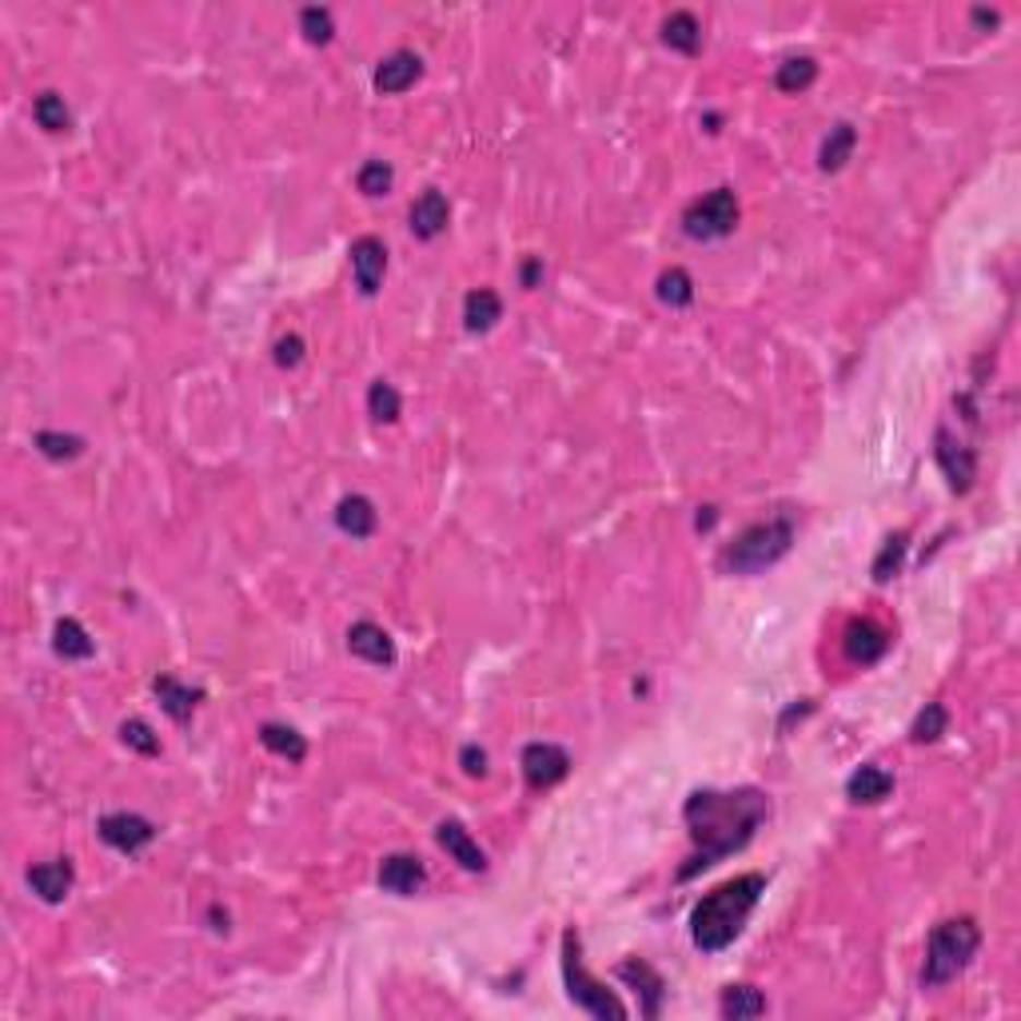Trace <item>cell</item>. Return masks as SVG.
<instances>
[{"label":"cell","instance_id":"cell-1","mask_svg":"<svg viewBox=\"0 0 1021 1021\" xmlns=\"http://www.w3.org/2000/svg\"><path fill=\"white\" fill-rule=\"evenodd\" d=\"M770 814V802L758 794V790H731V794H719V790H695L686 798V830L695 838L698 854L678 870V882L695 878L698 870H707L714 862H722L726 854L743 850L755 830L766 822Z\"/></svg>","mask_w":1021,"mask_h":1021},{"label":"cell","instance_id":"cell-2","mask_svg":"<svg viewBox=\"0 0 1021 1021\" xmlns=\"http://www.w3.org/2000/svg\"><path fill=\"white\" fill-rule=\"evenodd\" d=\"M762 893H766L762 874H738L731 882H722L719 890H710L695 905V914H690V941L702 953H722L743 934L746 917L755 914Z\"/></svg>","mask_w":1021,"mask_h":1021},{"label":"cell","instance_id":"cell-3","mask_svg":"<svg viewBox=\"0 0 1021 1021\" xmlns=\"http://www.w3.org/2000/svg\"><path fill=\"white\" fill-rule=\"evenodd\" d=\"M790 546H794V519L778 515V519L746 527L734 543H726V551L719 555V567L726 575H762L766 567H774L778 558L786 555Z\"/></svg>","mask_w":1021,"mask_h":1021},{"label":"cell","instance_id":"cell-4","mask_svg":"<svg viewBox=\"0 0 1021 1021\" xmlns=\"http://www.w3.org/2000/svg\"><path fill=\"white\" fill-rule=\"evenodd\" d=\"M977 946H982V929L974 917H950L938 922L926 941V965H922V986H946L974 962Z\"/></svg>","mask_w":1021,"mask_h":1021},{"label":"cell","instance_id":"cell-5","mask_svg":"<svg viewBox=\"0 0 1021 1021\" xmlns=\"http://www.w3.org/2000/svg\"><path fill=\"white\" fill-rule=\"evenodd\" d=\"M563 982H567V998L579 1006V1010H587L591 1018L599 1021H623L627 1018V1006L611 994V989L599 982V977L587 974V965H582V941H579V929H563Z\"/></svg>","mask_w":1021,"mask_h":1021},{"label":"cell","instance_id":"cell-6","mask_svg":"<svg viewBox=\"0 0 1021 1021\" xmlns=\"http://www.w3.org/2000/svg\"><path fill=\"white\" fill-rule=\"evenodd\" d=\"M738 228V196L731 188H714L707 196H698L690 208L683 212V232L698 244L707 240H722Z\"/></svg>","mask_w":1021,"mask_h":1021},{"label":"cell","instance_id":"cell-7","mask_svg":"<svg viewBox=\"0 0 1021 1021\" xmlns=\"http://www.w3.org/2000/svg\"><path fill=\"white\" fill-rule=\"evenodd\" d=\"M934 459H938L941 476L950 479V491L965 495V491L974 488L977 455H974V447H965L962 440H953L950 428H938V435H934Z\"/></svg>","mask_w":1021,"mask_h":1021},{"label":"cell","instance_id":"cell-8","mask_svg":"<svg viewBox=\"0 0 1021 1021\" xmlns=\"http://www.w3.org/2000/svg\"><path fill=\"white\" fill-rule=\"evenodd\" d=\"M570 774V755L555 743H531L522 750V778L531 790H551Z\"/></svg>","mask_w":1021,"mask_h":1021},{"label":"cell","instance_id":"cell-9","mask_svg":"<svg viewBox=\"0 0 1021 1021\" xmlns=\"http://www.w3.org/2000/svg\"><path fill=\"white\" fill-rule=\"evenodd\" d=\"M96 834H100L105 846L120 850V854H140V850L156 838V826H152L148 818H140V814L120 810V814H105V818L96 822Z\"/></svg>","mask_w":1021,"mask_h":1021},{"label":"cell","instance_id":"cell-10","mask_svg":"<svg viewBox=\"0 0 1021 1021\" xmlns=\"http://www.w3.org/2000/svg\"><path fill=\"white\" fill-rule=\"evenodd\" d=\"M618 982H627L630 989L638 994V1010H642V1018H659L662 1013V1001H666V982H662V974L654 970L650 962H642V958H627V962L615 965Z\"/></svg>","mask_w":1021,"mask_h":1021},{"label":"cell","instance_id":"cell-11","mask_svg":"<svg viewBox=\"0 0 1021 1021\" xmlns=\"http://www.w3.org/2000/svg\"><path fill=\"white\" fill-rule=\"evenodd\" d=\"M351 276H356V288L363 291V296H375L383 284V272H387V248H383V240H375V236H360L356 244H351Z\"/></svg>","mask_w":1021,"mask_h":1021},{"label":"cell","instance_id":"cell-12","mask_svg":"<svg viewBox=\"0 0 1021 1021\" xmlns=\"http://www.w3.org/2000/svg\"><path fill=\"white\" fill-rule=\"evenodd\" d=\"M842 647H846V659L850 662H858V666H874V662H878L886 650H890V635H886V627H878L874 618H854V623L846 627Z\"/></svg>","mask_w":1021,"mask_h":1021},{"label":"cell","instance_id":"cell-13","mask_svg":"<svg viewBox=\"0 0 1021 1021\" xmlns=\"http://www.w3.org/2000/svg\"><path fill=\"white\" fill-rule=\"evenodd\" d=\"M380 886L387 893H399V898H411V893L423 890V882H428V870H423V862L416 858V854H387V858L380 862Z\"/></svg>","mask_w":1021,"mask_h":1021},{"label":"cell","instance_id":"cell-14","mask_svg":"<svg viewBox=\"0 0 1021 1021\" xmlns=\"http://www.w3.org/2000/svg\"><path fill=\"white\" fill-rule=\"evenodd\" d=\"M435 842H440V846L447 850V858L459 862L464 870H471V874L488 870V854L479 850V842L471 838V830H467L464 822H455V818L440 822V830H435Z\"/></svg>","mask_w":1021,"mask_h":1021},{"label":"cell","instance_id":"cell-15","mask_svg":"<svg viewBox=\"0 0 1021 1021\" xmlns=\"http://www.w3.org/2000/svg\"><path fill=\"white\" fill-rule=\"evenodd\" d=\"M419 76H423V60H419L416 52L399 48V52H392V57L380 60L372 84H375V93L380 96H395V93H407Z\"/></svg>","mask_w":1021,"mask_h":1021},{"label":"cell","instance_id":"cell-16","mask_svg":"<svg viewBox=\"0 0 1021 1021\" xmlns=\"http://www.w3.org/2000/svg\"><path fill=\"white\" fill-rule=\"evenodd\" d=\"M348 650L356 654V659L372 662V666H395V642L392 635L383 627H375V623H351L348 630Z\"/></svg>","mask_w":1021,"mask_h":1021},{"label":"cell","instance_id":"cell-17","mask_svg":"<svg viewBox=\"0 0 1021 1021\" xmlns=\"http://www.w3.org/2000/svg\"><path fill=\"white\" fill-rule=\"evenodd\" d=\"M72 882H76V870H72L69 858H57V862H40V866H33L28 870V886H33V893L40 898V902L57 905L69 898Z\"/></svg>","mask_w":1021,"mask_h":1021},{"label":"cell","instance_id":"cell-18","mask_svg":"<svg viewBox=\"0 0 1021 1021\" xmlns=\"http://www.w3.org/2000/svg\"><path fill=\"white\" fill-rule=\"evenodd\" d=\"M447 220H452V204L443 196L440 188H428L423 196L411 204V232L419 240H435V236L447 232Z\"/></svg>","mask_w":1021,"mask_h":1021},{"label":"cell","instance_id":"cell-19","mask_svg":"<svg viewBox=\"0 0 1021 1021\" xmlns=\"http://www.w3.org/2000/svg\"><path fill=\"white\" fill-rule=\"evenodd\" d=\"M893 794V774L882 770V766H858L846 782V798L858 802V806H874Z\"/></svg>","mask_w":1021,"mask_h":1021},{"label":"cell","instance_id":"cell-20","mask_svg":"<svg viewBox=\"0 0 1021 1021\" xmlns=\"http://www.w3.org/2000/svg\"><path fill=\"white\" fill-rule=\"evenodd\" d=\"M152 690H156V698H160L164 714H168L172 722H180V726L192 719V710H196V702H200V690L184 686L180 678H172V674H160V678L152 683Z\"/></svg>","mask_w":1021,"mask_h":1021},{"label":"cell","instance_id":"cell-21","mask_svg":"<svg viewBox=\"0 0 1021 1021\" xmlns=\"http://www.w3.org/2000/svg\"><path fill=\"white\" fill-rule=\"evenodd\" d=\"M662 45L674 48V52H686V57H695L698 48H702V24H698L695 12H671L666 21H662Z\"/></svg>","mask_w":1021,"mask_h":1021},{"label":"cell","instance_id":"cell-22","mask_svg":"<svg viewBox=\"0 0 1021 1021\" xmlns=\"http://www.w3.org/2000/svg\"><path fill=\"white\" fill-rule=\"evenodd\" d=\"M375 522H380V515H375V503L368 500V495H348V500H339L336 527L344 534H351V539H368V534L375 531Z\"/></svg>","mask_w":1021,"mask_h":1021},{"label":"cell","instance_id":"cell-23","mask_svg":"<svg viewBox=\"0 0 1021 1021\" xmlns=\"http://www.w3.org/2000/svg\"><path fill=\"white\" fill-rule=\"evenodd\" d=\"M503 320V300L495 296L491 288H476V291H467V300H464V327L467 332H491V327L500 324Z\"/></svg>","mask_w":1021,"mask_h":1021},{"label":"cell","instance_id":"cell-24","mask_svg":"<svg viewBox=\"0 0 1021 1021\" xmlns=\"http://www.w3.org/2000/svg\"><path fill=\"white\" fill-rule=\"evenodd\" d=\"M854 148H858V128L834 124L830 128V136L822 140V148H818V168H822V172L846 168V160L854 156Z\"/></svg>","mask_w":1021,"mask_h":1021},{"label":"cell","instance_id":"cell-25","mask_svg":"<svg viewBox=\"0 0 1021 1021\" xmlns=\"http://www.w3.org/2000/svg\"><path fill=\"white\" fill-rule=\"evenodd\" d=\"M260 743L272 750V755L288 758V762H303L308 758V738L300 731H291L284 722H264L260 726Z\"/></svg>","mask_w":1021,"mask_h":1021},{"label":"cell","instance_id":"cell-26","mask_svg":"<svg viewBox=\"0 0 1021 1021\" xmlns=\"http://www.w3.org/2000/svg\"><path fill=\"white\" fill-rule=\"evenodd\" d=\"M719 1013L726 1021H746V1018H762L766 1013V998L762 989L755 986H726L722 989Z\"/></svg>","mask_w":1021,"mask_h":1021},{"label":"cell","instance_id":"cell-27","mask_svg":"<svg viewBox=\"0 0 1021 1021\" xmlns=\"http://www.w3.org/2000/svg\"><path fill=\"white\" fill-rule=\"evenodd\" d=\"M52 647H57L60 659H93L96 654L93 635H88L76 618H60L57 630H52Z\"/></svg>","mask_w":1021,"mask_h":1021},{"label":"cell","instance_id":"cell-28","mask_svg":"<svg viewBox=\"0 0 1021 1021\" xmlns=\"http://www.w3.org/2000/svg\"><path fill=\"white\" fill-rule=\"evenodd\" d=\"M818 81V60L814 57H786L782 64H778V72H774V84H778V93H806L810 84Z\"/></svg>","mask_w":1021,"mask_h":1021},{"label":"cell","instance_id":"cell-29","mask_svg":"<svg viewBox=\"0 0 1021 1021\" xmlns=\"http://www.w3.org/2000/svg\"><path fill=\"white\" fill-rule=\"evenodd\" d=\"M33 447L52 464H64V459H81L84 455V440L81 435H64V431H36Z\"/></svg>","mask_w":1021,"mask_h":1021},{"label":"cell","instance_id":"cell-30","mask_svg":"<svg viewBox=\"0 0 1021 1021\" xmlns=\"http://www.w3.org/2000/svg\"><path fill=\"white\" fill-rule=\"evenodd\" d=\"M33 117H36V124L45 128V132H69V128H72V112H69V105H64V96H60V93H40V96H36Z\"/></svg>","mask_w":1021,"mask_h":1021},{"label":"cell","instance_id":"cell-31","mask_svg":"<svg viewBox=\"0 0 1021 1021\" xmlns=\"http://www.w3.org/2000/svg\"><path fill=\"white\" fill-rule=\"evenodd\" d=\"M659 300L666 303V308H686V303L695 300V279H690L686 267H666V272H662Z\"/></svg>","mask_w":1021,"mask_h":1021},{"label":"cell","instance_id":"cell-32","mask_svg":"<svg viewBox=\"0 0 1021 1021\" xmlns=\"http://www.w3.org/2000/svg\"><path fill=\"white\" fill-rule=\"evenodd\" d=\"M905 551H910V534L905 531L890 534V539L882 543V551H878V558H874V582H890L893 575L902 570Z\"/></svg>","mask_w":1021,"mask_h":1021},{"label":"cell","instance_id":"cell-33","mask_svg":"<svg viewBox=\"0 0 1021 1021\" xmlns=\"http://www.w3.org/2000/svg\"><path fill=\"white\" fill-rule=\"evenodd\" d=\"M368 411H372V419H380V423H395L399 411H404V399H399V392H395L387 380H375L372 387H368Z\"/></svg>","mask_w":1021,"mask_h":1021},{"label":"cell","instance_id":"cell-34","mask_svg":"<svg viewBox=\"0 0 1021 1021\" xmlns=\"http://www.w3.org/2000/svg\"><path fill=\"white\" fill-rule=\"evenodd\" d=\"M946 726H950L946 707H941V702H926V710H917L914 726H910V738H914V743H938L941 734H946Z\"/></svg>","mask_w":1021,"mask_h":1021},{"label":"cell","instance_id":"cell-35","mask_svg":"<svg viewBox=\"0 0 1021 1021\" xmlns=\"http://www.w3.org/2000/svg\"><path fill=\"white\" fill-rule=\"evenodd\" d=\"M395 184V168L387 160H368L360 168V176H356V188H360L363 196H387Z\"/></svg>","mask_w":1021,"mask_h":1021},{"label":"cell","instance_id":"cell-36","mask_svg":"<svg viewBox=\"0 0 1021 1021\" xmlns=\"http://www.w3.org/2000/svg\"><path fill=\"white\" fill-rule=\"evenodd\" d=\"M300 33L312 40V45H327L332 36H336V21H332V9H320V4H312V9L300 12Z\"/></svg>","mask_w":1021,"mask_h":1021},{"label":"cell","instance_id":"cell-37","mask_svg":"<svg viewBox=\"0 0 1021 1021\" xmlns=\"http://www.w3.org/2000/svg\"><path fill=\"white\" fill-rule=\"evenodd\" d=\"M120 738H124L132 750H140L144 758H152V755H160V738L152 734V726L144 719H128L124 726H120Z\"/></svg>","mask_w":1021,"mask_h":1021},{"label":"cell","instance_id":"cell-38","mask_svg":"<svg viewBox=\"0 0 1021 1021\" xmlns=\"http://www.w3.org/2000/svg\"><path fill=\"white\" fill-rule=\"evenodd\" d=\"M459 766H464V774L483 778V774H488V750H483V746H476V743H467L464 750H459Z\"/></svg>","mask_w":1021,"mask_h":1021},{"label":"cell","instance_id":"cell-39","mask_svg":"<svg viewBox=\"0 0 1021 1021\" xmlns=\"http://www.w3.org/2000/svg\"><path fill=\"white\" fill-rule=\"evenodd\" d=\"M303 360V339L300 336H284L276 344V363L279 368H296Z\"/></svg>","mask_w":1021,"mask_h":1021},{"label":"cell","instance_id":"cell-40","mask_svg":"<svg viewBox=\"0 0 1021 1021\" xmlns=\"http://www.w3.org/2000/svg\"><path fill=\"white\" fill-rule=\"evenodd\" d=\"M539 279H543V260L531 255V260L522 264V288H539Z\"/></svg>","mask_w":1021,"mask_h":1021},{"label":"cell","instance_id":"cell-41","mask_svg":"<svg viewBox=\"0 0 1021 1021\" xmlns=\"http://www.w3.org/2000/svg\"><path fill=\"white\" fill-rule=\"evenodd\" d=\"M974 21H977V24H982V28H986V24H989V28H994V24H998V12H986V9H974Z\"/></svg>","mask_w":1021,"mask_h":1021}]
</instances>
